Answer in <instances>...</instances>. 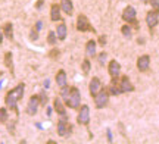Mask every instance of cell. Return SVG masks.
I'll return each mask as SVG.
<instances>
[{
  "mask_svg": "<svg viewBox=\"0 0 159 144\" xmlns=\"http://www.w3.org/2000/svg\"><path fill=\"white\" fill-rule=\"evenodd\" d=\"M9 119V115H7V107H2L0 109V124H6Z\"/></svg>",
  "mask_w": 159,
  "mask_h": 144,
  "instance_id": "484cf974",
  "label": "cell"
},
{
  "mask_svg": "<svg viewBox=\"0 0 159 144\" xmlns=\"http://www.w3.org/2000/svg\"><path fill=\"white\" fill-rule=\"evenodd\" d=\"M122 21L128 25H133L136 29H139V21L136 18V9L133 6H125V9L122 11Z\"/></svg>",
  "mask_w": 159,
  "mask_h": 144,
  "instance_id": "277c9868",
  "label": "cell"
},
{
  "mask_svg": "<svg viewBox=\"0 0 159 144\" xmlns=\"http://www.w3.org/2000/svg\"><path fill=\"white\" fill-rule=\"evenodd\" d=\"M148 3L152 6V9H153V11L159 12V0H148Z\"/></svg>",
  "mask_w": 159,
  "mask_h": 144,
  "instance_id": "4dcf8cb0",
  "label": "cell"
},
{
  "mask_svg": "<svg viewBox=\"0 0 159 144\" xmlns=\"http://www.w3.org/2000/svg\"><path fill=\"white\" fill-rule=\"evenodd\" d=\"M61 11L65 12L68 16H71L74 13V5H72V0H61Z\"/></svg>",
  "mask_w": 159,
  "mask_h": 144,
  "instance_id": "d6986e66",
  "label": "cell"
},
{
  "mask_svg": "<svg viewBox=\"0 0 159 144\" xmlns=\"http://www.w3.org/2000/svg\"><path fill=\"white\" fill-rule=\"evenodd\" d=\"M3 60H5V65L6 68L9 69V72L12 75H15V65H13V55H12V52H6Z\"/></svg>",
  "mask_w": 159,
  "mask_h": 144,
  "instance_id": "ac0fdd59",
  "label": "cell"
},
{
  "mask_svg": "<svg viewBox=\"0 0 159 144\" xmlns=\"http://www.w3.org/2000/svg\"><path fill=\"white\" fill-rule=\"evenodd\" d=\"M150 68V56L149 55H142L137 59V69L140 72H148Z\"/></svg>",
  "mask_w": 159,
  "mask_h": 144,
  "instance_id": "7c38bea8",
  "label": "cell"
},
{
  "mask_svg": "<svg viewBox=\"0 0 159 144\" xmlns=\"http://www.w3.org/2000/svg\"><path fill=\"white\" fill-rule=\"evenodd\" d=\"M72 133V125L68 122V118H62L57 121V134L61 137H69Z\"/></svg>",
  "mask_w": 159,
  "mask_h": 144,
  "instance_id": "52a82bcc",
  "label": "cell"
},
{
  "mask_svg": "<svg viewBox=\"0 0 159 144\" xmlns=\"http://www.w3.org/2000/svg\"><path fill=\"white\" fill-rule=\"evenodd\" d=\"M61 96L65 106H68L69 109H78L81 104V94L77 87H63L61 88Z\"/></svg>",
  "mask_w": 159,
  "mask_h": 144,
  "instance_id": "7a4b0ae2",
  "label": "cell"
},
{
  "mask_svg": "<svg viewBox=\"0 0 159 144\" xmlns=\"http://www.w3.org/2000/svg\"><path fill=\"white\" fill-rule=\"evenodd\" d=\"M81 69H83V74H89L91 69V63H90V58H85L83 60V63H81Z\"/></svg>",
  "mask_w": 159,
  "mask_h": 144,
  "instance_id": "603a6c76",
  "label": "cell"
},
{
  "mask_svg": "<svg viewBox=\"0 0 159 144\" xmlns=\"http://www.w3.org/2000/svg\"><path fill=\"white\" fill-rule=\"evenodd\" d=\"M75 28L78 29L80 33H87V31L96 33V29L91 27V24H90V21H89V18L85 16L84 13L78 15V18H77V24H75Z\"/></svg>",
  "mask_w": 159,
  "mask_h": 144,
  "instance_id": "5b68a950",
  "label": "cell"
},
{
  "mask_svg": "<svg viewBox=\"0 0 159 144\" xmlns=\"http://www.w3.org/2000/svg\"><path fill=\"white\" fill-rule=\"evenodd\" d=\"M2 29H3V35L7 40H13V25H12V22H6Z\"/></svg>",
  "mask_w": 159,
  "mask_h": 144,
  "instance_id": "7402d4cb",
  "label": "cell"
},
{
  "mask_svg": "<svg viewBox=\"0 0 159 144\" xmlns=\"http://www.w3.org/2000/svg\"><path fill=\"white\" fill-rule=\"evenodd\" d=\"M53 109H55V112L59 116L68 118V115H66V106H65V103H63V100L61 97H55V100H53Z\"/></svg>",
  "mask_w": 159,
  "mask_h": 144,
  "instance_id": "8fae6325",
  "label": "cell"
},
{
  "mask_svg": "<svg viewBox=\"0 0 159 144\" xmlns=\"http://www.w3.org/2000/svg\"><path fill=\"white\" fill-rule=\"evenodd\" d=\"M50 21L53 22H57V21H62V16H61V6L53 3L50 6Z\"/></svg>",
  "mask_w": 159,
  "mask_h": 144,
  "instance_id": "9a60e30c",
  "label": "cell"
},
{
  "mask_svg": "<svg viewBox=\"0 0 159 144\" xmlns=\"http://www.w3.org/2000/svg\"><path fill=\"white\" fill-rule=\"evenodd\" d=\"M57 41V35H56V31H49L47 33V43L50 46H55Z\"/></svg>",
  "mask_w": 159,
  "mask_h": 144,
  "instance_id": "cb8c5ba5",
  "label": "cell"
},
{
  "mask_svg": "<svg viewBox=\"0 0 159 144\" xmlns=\"http://www.w3.org/2000/svg\"><path fill=\"white\" fill-rule=\"evenodd\" d=\"M77 122L80 125H89L90 124V107L87 104H80Z\"/></svg>",
  "mask_w": 159,
  "mask_h": 144,
  "instance_id": "8992f818",
  "label": "cell"
},
{
  "mask_svg": "<svg viewBox=\"0 0 159 144\" xmlns=\"http://www.w3.org/2000/svg\"><path fill=\"white\" fill-rule=\"evenodd\" d=\"M59 55H61V50L55 47V49H52L50 52H49V58H50V59H55V60H56V59L59 58Z\"/></svg>",
  "mask_w": 159,
  "mask_h": 144,
  "instance_id": "83f0119b",
  "label": "cell"
},
{
  "mask_svg": "<svg viewBox=\"0 0 159 144\" xmlns=\"http://www.w3.org/2000/svg\"><path fill=\"white\" fill-rule=\"evenodd\" d=\"M146 24L150 31H153L155 27L159 24V12L158 11H149L146 13Z\"/></svg>",
  "mask_w": 159,
  "mask_h": 144,
  "instance_id": "9c48e42d",
  "label": "cell"
},
{
  "mask_svg": "<svg viewBox=\"0 0 159 144\" xmlns=\"http://www.w3.org/2000/svg\"><path fill=\"white\" fill-rule=\"evenodd\" d=\"M108 72H109V75H111V78H118L119 74H121V65H119L118 60H115V59L109 60Z\"/></svg>",
  "mask_w": 159,
  "mask_h": 144,
  "instance_id": "4fadbf2b",
  "label": "cell"
},
{
  "mask_svg": "<svg viewBox=\"0 0 159 144\" xmlns=\"http://www.w3.org/2000/svg\"><path fill=\"white\" fill-rule=\"evenodd\" d=\"M118 78H112L111 80V84L108 87V91L111 96H119L121 94V90H119V85H118Z\"/></svg>",
  "mask_w": 159,
  "mask_h": 144,
  "instance_id": "44dd1931",
  "label": "cell"
},
{
  "mask_svg": "<svg viewBox=\"0 0 159 144\" xmlns=\"http://www.w3.org/2000/svg\"><path fill=\"white\" fill-rule=\"evenodd\" d=\"M96 41L94 40H89L85 43V56L87 58H93L96 56Z\"/></svg>",
  "mask_w": 159,
  "mask_h": 144,
  "instance_id": "ffe728a7",
  "label": "cell"
},
{
  "mask_svg": "<svg viewBox=\"0 0 159 144\" xmlns=\"http://www.w3.org/2000/svg\"><path fill=\"white\" fill-rule=\"evenodd\" d=\"M3 37H5V35H3V29H2V27H0V44L3 43Z\"/></svg>",
  "mask_w": 159,
  "mask_h": 144,
  "instance_id": "836d02e7",
  "label": "cell"
},
{
  "mask_svg": "<svg viewBox=\"0 0 159 144\" xmlns=\"http://www.w3.org/2000/svg\"><path fill=\"white\" fill-rule=\"evenodd\" d=\"M55 80H56V84H57V87H59V88H63V87L68 85V84H66V82H68V80H66V72H65L63 69L57 71Z\"/></svg>",
  "mask_w": 159,
  "mask_h": 144,
  "instance_id": "e0dca14e",
  "label": "cell"
},
{
  "mask_svg": "<svg viewBox=\"0 0 159 144\" xmlns=\"http://www.w3.org/2000/svg\"><path fill=\"white\" fill-rule=\"evenodd\" d=\"M39 106H40L39 94H33L28 100V104H27V113L28 115H35L37 110H39Z\"/></svg>",
  "mask_w": 159,
  "mask_h": 144,
  "instance_id": "30bf717a",
  "label": "cell"
},
{
  "mask_svg": "<svg viewBox=\"0 0 159 144\" xmlns=\"http://www.w3.org/2000/svg\"><path fill=\"white\" fill-rule=\"evenodd\" d=\"M121 33H122V35H124L125 38H131V27L128 24H124L121 27Z\"/></svg>",
  "mask_w": 159,
  "mask_h": 144,
  "instance_id": "d4e9b609",
  "label": "cell"
},
{
  "mask_svg": "<svg viewBox=\"0 0 159 144\" xmlns=\"http://www.w3.org/2000/svg\"><path fill=\"white\" fill-rule=\"evenodd\" d=\"M43 3H44V2H43V0H39V2H37V3H35V7H37V9H40V7H41V6H43Z\"/></svg>",
  "mask_w": 159,
  "mask_h": 144,
  "instance_id": "d6a6232c",
  "label": "cell"
},
{
  "mask_svg": "<svg viewBox=\"0 0 159 144\" xmlns=\"http://www.w3.org/2000/svg\"><path fill=\"white\" fill-rule=\"evenodd\" d=\"M106 40H108V38H106V35H100V37H99V40H97V43H99V46H106Z\"/></svg>",
  "mask_w": 159,
  "mask_h": 144,
  "instance_id": "1f68e13d",
  "label": "cell"
},
{
  "mask_svg": "<svg viewBox=\"0 0 159 144\" xmlns=\"http://www.w3.org/2000/svg\"><path fill=\"white\" fill-rule=\"evenodd\" d=\"M118 85H119L121 93H133L134 90H136L134 84L131 82V80L127 76V75H124V76L118 78Z\"/></svg>",
  "mask_w": 159,
  "mask_h": 144,
  "instance_id": "ba28073f",
  "label": "cell"
},
{
  "mask_svg": "<svg viewBox=\"0 0 159 144\" xmlns=\"http://www.w3.org/2000/svg\"><path fill=\"white\" fill-rule=\"evenodd\" d=\"M102 81L99 76H93L90 80V84H89V91H90V96H94L100 88H102Z\"/></svg>",
  "mask_w": 159,
  "mask_h": 144,
  "instance_id": "5bb4252c",
  "label": "cell"
},
{
  "mask_svg": "<svg viewBox=\"0 0 159 144\" xmlns=\"http://www.w3.org/2000/svg\"><path fill=\"white\" fill-rule=\"evenodd\" d=\"M106 58H108V53L106 52H102L99 56H97V60H99V63L100 65H105V62H106Z\"/></svg>",
  "mask_w": 159,
  "mask_h": 144,
  "instance_id": "f546056e",
  "label": "cell"
},
{
  "mask_svg": "<svg viewBox=\"0 0 159 144\" xmlns=\"http://www.w3.org/2000/svg\"><path fill=\"white\" fill-rule=\"evenodd\" d=\"M66 34H68V27H66V24L65 22H61L57 24L56 27V35H57V40H66Z\"/></svg>",
  "mask_w": 159,
  "mask_h": 144,
  "instance_id": "2e32d148",
  "label": "cell"
},
{
  "mask_svg": "<svg viewBox=\"0 0 159 144\" xmlns=\"http://www.w3.org/2000/svg\"><path fill=\"white\" fill-rule=\"evenodd\" d=\"M39 28H40V24H37L34 28H31V34H30V38L33 41H35L39 38Z\"/></svg>",
  "mask_w": 159,
  "mask_h": 144,
  "instance_id": "4316f807",
  "label": "cell"
},
{
  "mask_svg": "<svg viewBox=\"0 0 159 144\" xmlns=\"http://www.w3.org/2000/svg\"><path fill=\"white\" fill-rule=\"evenodd\" d=\"M24 91H25V84L19 82L15 88H12L6 93L5 96V104L6 107L12 112H15V115H19V109H18V102L24 97Z\"/></svg>",
  "mask_w": 159,
  "mask_h": 144,
  "instance_id": "6da1fadb",
  "label": "cell"
},
{
  "mask_svg": "<svg viewBox=\"0 0 159 144\" xmlns=\"http://www.w3.org/2000/svg\"><path fill=\"white\" fill-rule=\"evenodd\" d=\"M39 98H40V104L46 106V103H47V94H46V91L39 93Z\"/></svg>",
  "mask_w": 159,
  "mask_h": 144,
  "instance_id": "f1b7e54d",
  "label": "cell"
},
{
  "mask_svg": "<svg viewBox=\"0 0 159 144\" xmlns=\"http://www.w3.org/2000/svg\"><path fill=\"white\" fill-rule=\"evenodd\" d=\"M109 97H111V94H109L108 88H100L99 91L93 96V98H94V104H96L97 109H103V107H106L109 103Z\"/></svg>",
  "mask_w": 159,
  "mask_h": 144,
  "instance_id": "3957f363",
  "label": "cell"
},
{
  "mask_svg": "<svg viewBox=\"0 0 159 144\" xmlns=\"http://www.w3.org/2000/svg\"><path fill=\"white\" fill-rule=\"evenodd\" d=\"M142 2H143V3H148V0H142Z\"/></svg>",
  "mask_w": 159,
  "mask_h": 144,
  "instance_id": "e575fe53",
  "label": "cell"
}]
</instances>
